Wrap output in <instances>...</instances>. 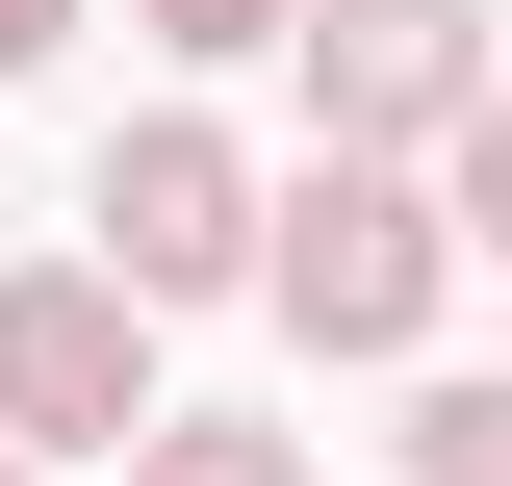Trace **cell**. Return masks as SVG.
Wrapping results in <instances>:
<instances>
[{"mask_svg": "<svg viewBox=\"0 0 512 486\" xmlns=\"http://www.w3.org/2000/svg\"><path fill=\"white\" fill-rule=\"evenodd\" d=\"M436 205H461V256H512V103L461 128V180H436Z\"/></svg>", "mask_w": 512, "mask_h": 486, "instance_id": "cell-8", "label": "cell"}, {"mask_svg": "<svg viewBox=\"0 0 512 486\" xmlns=\"http://www.w3.org/2000/svg\"><path fill=\"white\" fill-rule=\"evenodd\" d=\"M256 205H282V180H256L231 128L154 103L103 180H77V231H103V282H128V307H205V282H256Z\"/></svg>", "mask_w": 512, "mask_h": 486, "instance_id": "cell-4", "label": "cell"}, {"mask_svg": "<svg viewBox=\"0 0 512 486\" xmlns=\"http://www.w3.org/2000/svg\"><path fill=\"white\" fill-rule=\"evenodd\" d=\"M154 435V307L103 256H26L0 282V461H128Z\"/></svg>", "mask_w": 512, "mask_h": 486, "instance_id": "cell-2", "label": "cell"}, {"mask_svg": "<svg viewBox=\"0 0 512 486\" xmlns=\"http://www.w3.org/2000/svg\"><path fill=\"white\" fill-rule=\"evenodd\" d=\"M52 52H77V0H0V77H52Z\"/></svg>", "mask_w": 512, "mask_h": 486, "instance_id": "cell-9", "label": "cell"}, {"mask_svg": "<svg viewBox=\"0 0 512 486\" xmlns=\"http://www.w3.org/2000/svg\"><path fill=\"white\" fill-rule=\"evenodd\" d=\"M128 486H308V435H256V410H154V435H128Z\"/></svg>", "mask_w": 512, "mask_h": 486, "instance_id": "cell-6", "label": "cell"}, {"mask_svg": "<svg viewBox=\"0 0 512 486\" xmlns=\"http://www.w3.org/2000/svg\"><path fill=\"white\" fill-rule=\"evenodd\" d=\"M0 486H52V461H0Z\"/></svg>", "mask_w": 512, "mask_h": 486, "instance_id": "cell-10", "label": "cell"}, {"mask_svg": "<svg viewBox=\"0 0 512 486\" xmlns=\"http://www.w3.org/2000/svg\"><path fill=\"white\" fill-rule=\"evenodd\" d=\"M154 52H308V0H128Z\"/></svg>", "mask_w": 512, "mask_h": 486, "instance_id": "cell-7", "label": "cell"}, {"mask_svg": "<svg viewBox=\"0 0 512 486\" xmlns=\"http://www.w3.org/2000/svg\"><path fill=\"white\" fill-rule=\"evenodd\" d=\"M384 461H410V486H512V359H436Z\"/></svg>", "mask_w": 512, "mask_h": 486, "instance_id": "cell-5", "label": "cell"}, {"mask_svg": "<svg viewBox=\"0 0 512 486\" xmlns=\"http://www.w3.org/2000/svg\"><path fill=\"white\" fill-rule=\"evenodd\" d=\"M512 103L487 0H308V154H461Z\"/></svg>", "mask_w": 512, "mask_h": 486, "instance_id": "cell-3", "label": "cell"}, {"mask_svg": "<svg viewBox=\"0 0 512 486\" xmlns=\"http://www.w3.org/2000/svg\"><path fill=\"white\" fill-rule=\"evenodd\" d=\"M436 282H461V205L410 154H308V180L256 205V307L308 359H436Z\"/></svg>", "mask_w": 512, "mask_h": 486, "instance_id": "cell-1", "label": "cell"}]
</instances>
